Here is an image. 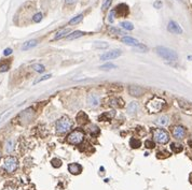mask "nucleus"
<instances>
[{
  "mask_svg": "<svg viewBox=\"0 0 192 190\" xmlns=\"http://www.w3.org/2000/svg\"><path fill=\"white\" fill-rule=\"evenodd\" d=\"M165 106V101L162 98L159 97H153L152 99H150L146 104V109L148 110L149 113L154 114V113H159L164 109Z\"/></svg>",
  "mask_w": 192,
  "mask_h": 190,
  "instance_id": "obj_1",
  "label": "nucleus"
},
{
  "mask_svg": "<svg viewBox=\"0 0 192 190\" xmlns=\"http://www.w3.org/2000/svg\"><path fill=\"white\" fill-rule=\"evenodd\" d=\"M33 21H35V23H39V21H42V13H40V12H39V13L35 14V15H34Z\"/></svg>",
  "mask_w": 192,
  "mask_h": 190,
  "instance_id": "obj_35",
  "label": "nucleus"
},
{
  "mask_svg": "<svg viewBox=\"0 0 192 190\" xmlns=\"http://www.w3.org/2000/svg\"><path fill=\"white\" fill-rule=\"evenodd\" d=\"M111 4V0H105L103 3V10H107Z\"/></svg>",
  "mask_w": 192,
  "mask_h": 190,
  "instance_id": "obj_39",
  "label": "nucleus"
},
{
  "mask_svg": "<svg viewBox=\"0 0 192 190\" xmlns=\"http://www.w3.org/2000/svg\"><path fill=\"white\" fill-rule=\"evenodd\" d=\"M11 54H12L11 48H6L4 52H3V55H4V56H8V55H11Z\"/></svg>",
  "mask_w": 192,
  "mask_h": 190,
  "instance_id": "obj_41",
  "label": "nucleus"
},
{
  "mask_svg": "<svg viewBox=\"0 0 192 190\" xmlns=\"http://www.w3.org/2000/svg\"><path fill=\"white\" fill-rule=\"evenodd\" d=\"M66 4H75L77 2V0H65Z\"/></svg>",
  "mask_w": 192,
  "mask_h": 190,
  "instance_id": "obj_44",
  "label": "nucleus"
},
{
  "mask_svg": "<svg viewBox=\"0 0 192 190\" xmlns=\"http://www.w3.org/2000/svg\"><path fill=\"white\" fill-rule=\"evenodd\" d=\"M33 69L35 70L36 72H39V73H42L44 71V67L42 66V64H33Z\"/></svg>",
  "mask_w": 192,
  "mask_h": 190,
  "instance_id": "obj_31",
  "label": "nucleus"
},
{
  "mask_svg": "<svg viewBox=\"0 0 192 190\" xmlns=\"http://www.w3.org/2000/svg\"><path fill=\"white\" fill-rule=\"evenodd\" d=\"M68 171L73 175H78L81 173L82 168H81V166H79L78 163H70L68 166Z\"/></svg>",
  "mask_w": 192,
  "mask_h": 190,
  "instance_id": "obj_16",
  "label": "nucleus"
},
{
  "mask_svg": "<svg viewBox=\"0 0 192 190\" xmlns=\"http://www.w3.org/2000/svg\"><path fill=\"white\" fill-rule=\"evenodd\" d=\"M69 32H70V29H63L62 31L57 32L56 35H55V37H54V40H60L61 38L66 37V35H68Z\"/></svg>",
  "mask_w": 192,
  "mask_h": 190,
  "instance_id": "obj_24",
  "label": "nucleus"
},
{
  "mask_svg": "<svg viewBox=\"0 0 192 190\" xmlns=\"http://www.w3.org/2000/svg\"><path fill=\"white\" fill-rule=\"evenodd\" d=\"M190 183H191V184H192V173H191V174H190Z\"/></svg>",
  "mask_w": 192,
  "mask_h": 190,
  "instance_id": "obj_45",
  "label": "nucleus"
},
{
  "mask_svg": "<svg viewBox=\"0 0 192 190\" xmlns=\"http://www.w3.org/2000/svg\"><path fill=\"white\" fill-rule=\"evenodd\" d=\"M72 127V121L69 119L68 117L64 116V117L60 118L56 123V131L58 133H65L68 130H70V128Z\"/></svg>",
  "mask_w": 192,
  "mask_h": 190,
  "instance_id": "obj_4",
  "label": "nucleus"
},
{
  "mask_svg": "<svg viewBox=\"0 0 192 190\" xmlns=\"http://www.w3.org/2000/svg\"><path fill=\"white\" fill-rule=\"evenodd\" d=\"M109 46V44L107 42H103V41H97L94 42V47L95 48H100V50H105Z\"/></svg>",
  "mask_w": 192,
  "mask_h": 190,
  "instance_id": "obj_25",
  "label": "nucleus"
},
{
  "mask_svg": "<svg viewBox=\"0 0 192 190\" xmlns=\"http://www.w3.org/2000/svg\"><path fill=\"white\" fill-rule=\"evenodd\" d=\"M83 139H84L83 131L80 130V129H76V130H73V131H71L70 133L68 134L67 142L72 145H79L82 143Z\"/></svg>",
  "mask_w": 192,
  "mask_h": 190,
  "instance_id": "obj_3",
  "label": "nucleus"
},
{
  "mask_svg": "<svg viewBox=\"0 0 192 190\" xmlns=\"http://www.w3.org/2000/svg\"><path fill=\"white\" fill-rule=\"evenodd\" d=\"M138 111V104L137 102H131L130 104H128V106H127V113L130 114V115H135L136 113H137Z\"/></svg>",
  "mask_w": 192,
  "mask_h": 190,
  "instance_id": "obj_19",
  "label": "nucleus"
},
{
  "mask_svg": "<svg viewBox=\"0 0 192 190\" xmlns=\"http://www.w3.org/2000/svg\"><path fill=\"white\" fill-rule=\"evenodd\" d=\"M0 158H1V153H0Z\"/></svg>",
  "mask_w": 192,
  "mask_h": 190,
  "instance_id": "obj_46",
  "label": "nucleus"
},
{
  "mask_svg": "<svg viewBox=\"0 0 192 190\" xmlns=\"http://www.w3.org/2000/svg\"><path fill=\"white\" fill-rule=\"evenodd\" d=\"M4 190H16V187H14L12 183H8V184L4 186Z\"/></svg>",
  "mask_w": 192,
  "mask_h": 190,
  "instance_id": "obj_38",
  "label": "nucleus"
},
{
  "mask_svg": "<svg viewBox=\"0 0 192 190\" xmlns=\"http://www.w3.org/2000/svg\"><path fill=\"white\" fill-rule=\"evenodd\" d=\"M17 166H19V162H17V159L15 157H12V156H9L4 159V163H3V168L8 173H13L15 170L17 169Z\"/></svg>",
  "mask_w": 192,
  "mask_h": 190,
  "instance_id": "obj_6",
  "label": "nucleus"
},
{
  "mask_svg": "<svg viewBox=\"0 0 192 190\" xmlns=\"http://www.w3.org/2000/svg\"><path fill=\"white\" fill-rule=\"evenodd\" d=\"M77 121L79 125H87L89 123V117L84 112H79V114L77 115Z\"/></svg>",
  "mask_w": 192,
  "mask_h": 190,
  "instance_id": "obj_18",
  "label": "nucleus"
},
{
  "mask_svg": "<svg viewBox=\"0 0 192 190\" xmlns=\"http://www.w3.org/2000/svg\"><path fill=\"white\" fill-rule=\"evenodd\" d=\"M87 103H89L90 106L92 107L98 106L99 105V97L94 94L89 95V97H87Z\"/></svg>",
  "mask_w": 192,
  "mask_h": 190,
  "instance_id": "obj_13",
  "label": "nucleus"
},
{
  "mask_svg": "<svg viewBox=\"0 0 192 190\" xmlns=\"http://www.w3.org/2000/svg\"><path fill=\"white\" fill-rule=\"evenodd\" d=\"M172 133H173L174 138L177 140H182L185 139V137H186V129L184 128V127L181 126H175L173 127V129H172Z\"/></svg>",
  "mask_w": 192,
  "mask_h": 190,
  "instance_id": "obj_7",
  "label": "nucleus"
},
{
  "mask_svg": "<svg viewBox=\"0 0 192 190\" xmlns=\"http://www.w3.org/2000/svg\"><path fill=\"white\" fill-rule=\"evenodd\" d=\"M114 11H111L110 14H109V18H108V21H110V23H112V21H114V18H112V16H114Z\"/></svg>",
  "mask_w": 192,
  "mask_h": 190,
  "instance_id": "obj_43",
  "label": "nucleus"
},
{
  "mask_svg": "<svg viewBox=\"0 0 192 190\" xmlns=\"http://www.w3.org/2000/svg\"><path fill=\"white\" fill-rule=\"evenodd\" d=\"M38 44V41L37 40H29L27 42H25L22 46V50L23 51H27V50H30V48L35 47L36 45Z\"/></svg>",
  "mask_w": 192,
  "mask_h": 190,
  "instance_id": "obj_20",
  "label": "nucleus"
},
{
  "mask_svg": "<svg viewBox=\"0 0 192 190\" xmlns=\"http://www.w3.org/2000/svg\"><path fill=\"white\" fill-rule=\"evenodd\" d=\"M170 149L173 150L175 154H178L182 152L184 147H182V145L178 144V143H172V144H170Z\"/></svg>",
  "mask_w": 192,
  "mask_h": 190,
  "instance_id": "obj_22",
  "label": "nucleus"
},
{
  "mask_svg": "<svg viewBox=\"0 0 192 190\" xmlns=\"http://www.w3.org/2000/svg\"><path fill=\"white\" fill-rule=\"evenodd\" d=\"M110 31H112L114 33H117V35H123V32L121 31L118 28H114V27H110Z\"/></svg>",
  "mask_w": 192,
  "mask_h": 190,
  "instance_id": "obj_40",
  "label": "nucleus"
},
{
  "mask_svg": "<svg viewBox=\"0 0 192 190\" xmlns=\"http://www.w3.org/2000/svg\"><path fill=\"white\" fill-rule=\"evenodd\" d=\"M10 69V64L8 62H4V64H0V72H6Z\"/></svg>",
  "mask_w": 192,
  "mask_h": 190,
  "instance_id": "obj_32",
  "label": "nucleus"
},
{
  "mask_svg": "<svg viewBox=\"0 0 192 190\" xmlns=\"http://www.w3.org/2000/svg\"><path fill=\"white\" fill-rule=\"evenodd\" d=\"M83 18V15L82 14H79V15L75 16L73 18L70 19V21H69V24L70 25H75V24H78L79 21H81V19Z\"/></svg>",
  "mask_w": 192,
  "mask_h": 190,
  "instance_id": "obj_29",
  "label": "nucleus"
},
{
  "mask_svg": "<svg viewBox=\"0 0 192 190\" xmlns=\"http://www.w3.org/2000/svg\"><path fill=\"white\" fill-rule=\"evenodd\" d=\"M178 102V105L181 110L184 111L187 114H192V103L191 102H188L184 99H177Z\"/></svg>",
  "mask_w": 192,
  "mask_h": 190,
  "instance_id": "obj_9",
  "label": "nucleus"
},
{
  "mask_svg": "<svg viewBox=\"0 0 192 190\" xmlns=\"http://www.w3.org/2000/svg\"><path fill=\"white\" fill-rule=\"evenodd\" d=\"M167 29L170 32H172V33H176V35H180V33H182V29H181V27L174 21H170V23H168Z\"/></svg>",
  "mask_w": 192,
  "mask_h": 190,
  "instance_id": "obj_11",
  "label": "nucleus"
},
{
  "mask_svg": "<svg viewBox=\"0 0 192 190\" xmlns=\"http://www.w3.org/2000/svg\"><path fill=\"white\" fill-rule=\"evenodd\" d=\"M109 105L112 107H117V109H121L124 106V101L119 97H114L109 100Z\"/></svg>",
  "mask_w": 192,
  "mask_h": 190,
  "instance_id": "obj_12",
  "label": "nucleus"
},
{
  "mask_svg": "<svg viewBox=\"0 0 192 190\" xmlns=\"http://www.w3.org/2000/svg\"><path fill=\"white\" fill-rule=\"evenodd\" d=\"M114 13L118 14V16H126L128 14V8L125 4H119L114 10Z\"/></svg>",
  "mask_w": 192,
  "mask_h": 190,
  "instance_id": "obj_14",
  "label": "nucleus"
},
{
  "mask_svg": "<svg viewBox=\"0 0 192 190\" xmlns=\"http://www.w3.org/2000/svg\"><path fill=\"white\" fill-rule=\"evenodd\" d=\"M120 26H122V28L125 30H133L134 29V26H133L132 23H130V21H122L121 24H120Z\"/></svg>",
  "mask_w": 192,
  "mask_h": 190,
  "instance_id": "obj_27",
  "label": "nucleus"
},
{
  "mask_svg": "<svg viewBox=\"0 0 192 190\" xmlns=\"http://www.w3.org/2000/svg\"><path fill=\"white\" fill-rule=\"evenodd\" d=\"M52 166H54V168H60L61 166H62V160H60V159H53V160L51 161Z\"/></svg>",
  "mask_w": 192,
  "mask_h": 190,
  "instance_id": "obj_33",
  "label": "nucleus"
},
{
  "mask_svg": "<svg viewBox=\"0 0 192 190\" xmlns=\"http://www.w3.org/2000/svg\"><path fill=\"white\" fill-rule=\"evenodd\" d=\"M130 144H131V146H132L133 148L140 147V141H139L138 139H136V138H133V139H131Z\"/></svg>",
  "mask_w": 192,
  "mask_h": 190,
  "instance_id": "obj_28",
  "label": "nucleus"
},
{
  "mask_svg": "<svg viewBox=\"0 0 192 190\" xmlns=\"http://www.w3.org/2000/svg\"><path fill=\"white\" fill-rule=\"evenodd\" d=\"M168 121H170V119H168L167 116L163 115V116H160L157 121H155V123H157L158 125H160V126H166L168 123Z\"/></svg>",
  "mask_w": 192,
  "mask_h": 190,
  "instance_id": "obj_23",
  "label": "nucleus"
},
{
  "mask_svg": "<svg viewBox=\"0 0 192 190\" xmlns=\"http://www.w3.org/2000/svg\"><path fill=\"white\" fill-rule=\"evenodd\" d=\"M89 132L92 134V135H96V134L99 133V129H98V127L95 126V125H91L89 129Z\"/></svg>",
  "mask_w": 192,
  "mask_h": 190,
  "instance_id": "obj_30",
  "label": "nucleus"
},
{
  "mask_svg": "<svg viewBox=\"0 0 192 190\" xmlns=\"http://www.w3.org/2000/svg\"><path fill=\"white\" fill-rule=\"evenodd\" d=\"M122 52L120 51V50H114V51H110V52H107V53H105L104 55H102L100 56V59L102 60H111V59H116L118 58V57L121 56Z\"/></svg>",
  "mask_w": 192,
  "mask_h": 190,
  "instance_id": "obj_8",
  "label": "nucleus"
},
{
  "mask_svg": "<svg viewBox=\"0 0 192 190\" xmlns=\"http://www.w3.org/2000/svg\"><path fill=\"white\" fill-rule=\"evenodd\" d=\"M116 68V66H114V64H103L102 67H100V69L103 70H110V69H114Z\"/></svg>",
  "mask_w": 192,
  "mask_h": 190,
  "instance_id": "obj_34",
  "label": "nucleus"
},
{
  "mask_svg": "<svg viewBox=\"0 0 192 190\" xmlns=\"http://www.w3.org/2000/svg\"><path fill=\"white\" fill-rule=\"evenodd\" d=\"M154 8L157 9H161V7H162V2L161 1H157V2H154Z\"/></svg>",
  "mask_w": 192,
  "mask_h": 190,
  "instance_id": "obj_42",
  "label": "nucleus"
},
{
  "mask_svg": "<svg viewBox=\"0 0 192 190\" xmlns=\"http://www.w3.org/2000/svg\"><path fill=\"white\" fill-rule=\"evenodd\" d=\"M85 35L83 31H79V30H77V31H73L71 32V33H69L68 35H66V38H67V40H75V39H78V38L80 37H83V35Z\"/></svg>",
  "mask_w": 192,
  "mask_h": 190,
  "instance_id": "obj_21",
  "label": "nucleus"
},
{
  "mask_svg": "<svg viewBox=\"0 0 192 190\" xmlns=\"http://www.w3.org/2000/svg\"><path fill=\"white\" fill-rule=\"evenodd\" d=\"M128 92H130V95H132V96L134 97H139L145 94V89H143V87H140V86L131 85L130 87H128Z\"/></svg>",
  "mask_w": 192,
  "mask_h": 190,
  "instance_id": "obj_10",
  "label": "nucleus"
},
{
  "mask_svg": "<svg viewBox=\"0 0 192 190\" xmlns=\"http://www.w3.org/2000/svg\"><path fill=\"white\" fill-rule=\"evenodd\" d=\"M51 76H52L51 74H46V75H44V76H41L40 78H38V80H37V81H35V83H34V84L40 83V82H42V81H46V80H49V78H51Z\"/></svg>",
  "mask_w": 192,
  "mask_h": 190,
  "instance_id": "obj_36",
  "label": "nucleus"
},
{
  "mask_svg": "<svg viewBox=\"0 0 192 190\" xmlns=\"http://www.w3.org/2000/svg\"><path fill=\"white\" fill-rule=\"evenodd\" d=\"M152 134H153L154 140L158 143H160V144H166L170 141V135L163 129H153L152 130Z\"/></svg>",
  "mask_w": 192,
  "mask_h": 190,
  "instance_id": "obj_5",
  "label": "nucleus"
},
{
  "mask_svg": "<svg viewBox=\"0 0 192 190\" xmlns=\"http://www.w3.org/2000/svg\"><path fill=\"white\" fill-rule=\"evenodd\" d=\"M145 145H146L147 148H154V146H155L154 142H152L151 140H147L146 142H145Z\"/></svg>",
  "mask_w": 192,
  "mask_h": 190,
  "instance_id": "obj_37",
  "label": "nucleus"
},
{
  "mask_svg": "<svg viewBox=\"0 0 192 190\" xmlns=\"http://www.w3.org/2000/svg\"><path fill=\"white\" fill-rule=\"evenodd\" d=\"M155 51L163 59L167 60V61H175L178 58V55H177V53L175 51L170 50V48L164 47V46H158L155 48Z\"/></svg>",
  "mask_w": 192,
  "mask_h": 190,
  "instance_id": "obj_2",
  "label": "nucleus"
},
{
  "mask_svg": "<svg viewBox=\"0 0 192 190\" xmlns=\"http://www.w3.org/2000/svg\"><path fill=\"white\" fill-rule=\"evenodd\" d=\"M13 149H14V141L12 139H10L6 143V150L8 153H12Z\"/></svg>",
  "mask_w": 192,
  "mask_h": 190,
  "instance_id": "obj_26",
  "label": "nucleus"
},
{
  "mask_svg": "<svg viewBox=\"0 0 192 190\" xmlns=\"http://www.w3.org/2000/svg\"><path fill=\"white\" fill-rule=\"evenodd\" d=\"M122 42L125 43L126 45L134 46V47H136V46H138L139 44H140V43H139V41H137L136 39H134V38H131V37L122 38Z\"/></svg>",
  "mask_w": 192,
  "mask_h": 190,
  "instance_id": "obj_17",
  "label": "nucleus"
},
{
  "mask_svg": "<svg viewBox=\"0 0 192 190\" xmlns=\"http://www.w3.org/2000/svg\"><path fill=\"white\" fill-rule=\"evenodd\" d=\"M116 116V112L114 111H110V112H105L103 114H100L99 117H98V121H111L112 118Z\"/></svg>",
  "mask_w": 192,
  "mask_h": 190,
  "instance_id": "obj_15",
  "label": "nucleus"
}]
</instances>
